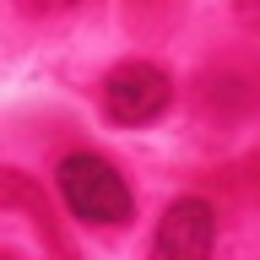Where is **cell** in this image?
<instances>
[{
  "mask_svg": "<svg viewBox=\"0 0 260 260\" xmlns=\"http://www.w3.org/2000/svg\"><path fill=\"white\" fill-rule=\"evenodd\" d=\"M54 179H60L65 206L76 211L81 222L114 228V222H130V211H136V195H130L125 174H119L109 157H98V152H71V157H60Z\"/></svg>",
  "mask_w": 260,
  "mask_h": 260,
  "instance_id": "6da1fadb",
  "label": "cell"
},
{
  "mask_svg": "<svg viewBox=\"0 0 260 260\" xmlns=\"http://www.w3.org/2000/svg\"><path fill=\"white\" fill-rule=\"evenodd\" d=\"M174 103V81L152 60H125L103 76V114L114 125H152Z\"/></svg>",
  "mask_w": 260,
  "mask_h": 260,
  "instance_id": "7a4b0ae2",
  "label": "cell"
},
{
  "mask_svg": "<svg viewBox=\"0 0 260 260\" xmlns=\"http://www.w3.org/2000/svg\"><path fill=\"white\" fill-rule=\"evenodd\" d=\"M211 244H217V211H211V201L179 195L162 211L146 260H211Z\"/></svg>",
  "mask_w": 260,
  "mask_h": 260,
  "instance_id": "3957f363",
  "label": "cell"
},
{
  "mask_svg": "<svg viewBox=\"0 0 260 260\" xmlns=\"http://www.w3.org/2000/svg\"><path fill=\"white\" fill-rule=\"evenodd\" d=\"M11 206H22V211L32 217V228L49 239L54 260H76V249L65 244L60 222H54V211H49V195L38 190V179H32V174H22V168H0V211H11Z\"/></svg>",
  "mask_w": 260,
  "mask_h": 260,
  "instance_id": "277c9868",
  "label": "cell"
},
{
  "mask_svg": "<svg viewBox=\"0 0 260 260\" xmlns=\"http://www.w3.org/2000/svg\"><path fill=\"white\" fill-rule=\"evenodd\" d=\"M22 6V16H65V11H76L81 0H16Z\"/></svg>",
  "mask_w": 260,
  "mask_h": 260,
  "instance_id": "5b68a950",
  "label": "cell"
},
{
  "mask_svg": "<svg viewBox=\"0 0 260 260\" xmlns=\"http://www.w3.org/2000/svg\"><path fill=\"white\" fill-rule=\"evenodd\" d=\"M239 22L249 32H260V0H239Z\"/></svg>",
  "mask_w": 260,
  "mask_h": 260,
  "instance_id": "8992f818",
  "label": "cell"
},
{
  "mask_svg": "<svg viewBox=\"0 0 260 260\" xmlns=\"http://www.w3.org/2000/svg\"><path fill=\"white\" fill-rule=\"evenodd\" d=\"M0 260H11V255H0Z\"/></svg>",
  "mask_w": 260,
  "mask_h": 260,
  "instance_id": "52a82bcc",
  "label": "cell"
}]
</instances>
